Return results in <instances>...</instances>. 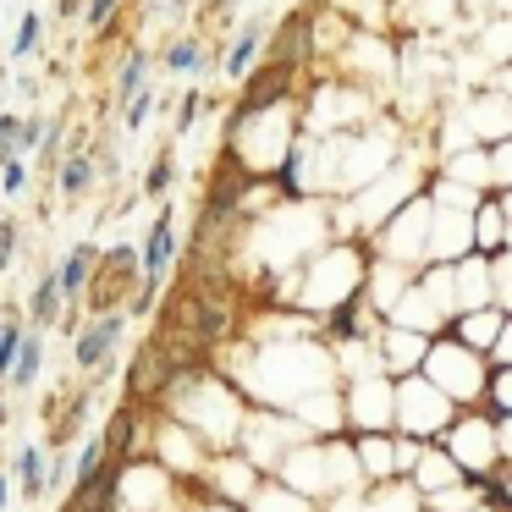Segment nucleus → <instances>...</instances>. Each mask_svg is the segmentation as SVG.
<instances>
[{
	"label": "nucleus",
	"instance_id": "1",
	"mask_svg": "<svg viewBox=\"0 0 512 512\" xmlns=\"http://www.w3.org/2000/svg\"><path fill=\"white\" fill-rule=\"evenodd\" d=\"M171 254H177V226H171V215H160V221L149 226V243H144V287H138V309L155 303V287H160V276H166Z\"/></svg>",
	"mask_w": 512,
	"mask_h": 512
},
{
	"label": "nucleus",
	"instance_id": "2",
	"mask_svg": "<svg viewBox=\"0 0 512 512\" xmlns=\"http://www.w3.org/2000/svg\"><path fill=\"white\" fill-rule=\"evenodd\" d=\"M287 83H292V67H287V61H265V67H259L254 78H248L243 105L232 111V127H237V122H248L254 111H265V105H276L281 94H287Z\"/></svg>",
	"mask_w": 512,
	"mask_h": 512
},
{
	"label": "nucleus",
	"instance_id": "3",
	"mask_svg": "<svg viewBox=\"0 0 512 512\" xmlns=\"http://www.w3.org/2000/svg\"><path fill=\"white\" fill-rule=\"evenodd\" d=\"M122 331H127L122 314H100L89 331H78V342H72V364H78V369H100L105 358H111V347L122 342Z\"/></svg>",
	"mask_w": 512,
	"mask_h": 512
},
{
	"label": "nucleus",
	"instance_id": "4",
	"mask_svg": "<svg viewBox=\"0 0 512 512\" xmlns=\"http://www.w3.org/2000/svg\"><path fill=\"white\" fill-rule=\"evenodd\" d=\"M12 474H17V490H23V501L50 496V457L39 452V446H23V452H17Z\"/></svg>",
	"mask_w": 512,
	"mask_h": 512
},
{
	"label": "nucleus",
	"instance_id": "5",
	"mask_svg": "<svg viewBox=\"0 0 512 512\" xmlns=\"http://www.w3.org/2000/svg\"><path fill=\"white\" fill-rule=\"evenodd\" d=\"M94 265H100V248H94V243H78L67 259H61V270H56V276H61V292H67V298L89 292V287H94Z\"/></svg>",
	"mask_w": 512,
	"mask_h": 512
},
{
	"label": "nucleus",
	"instance_id": "6",
	"mask_svg": "<svg viewBox=\"0 0 512 512\" xmlns=\"http://www.w3.org/2000/svg\"><path fill=\"white\" fill-rule=\"evenodd\" d=\"M61 303H67V292H61V276L56 270H45V276L34 281V325H56V314H61Z\"/></svg>",
	"mask_w": 512,
	"mask_h": 512
},
{
	"label": "nucleus",
	"instance_id": "7",
	"mask_svg": "<svg viewBox=\"0 0 512 512\" xmlns=\"http://www.w3.org/2000/svg\"><path fill=\"white\" fill-rule=\"evenodd\" d=\"M39 369H45V342H39V331H28L23 353H17V369H12V386H34Z\"/></svg>",
	"mask_w": 512,
	"mask_h": 512
},
{
	"label": "nucleus",
	"instance_id": "8",
	"mask_svg": "<svg viewBox=\"0 0 512 512\" xmlns=\"http://www.w3.org/2000/svg\"><path fill=\"white\" fill-rule=\"evenodd\" d=\"M23 342H28V331L17 320H6L0 325V380H12V369H17V353H23Z\"/></svg>",
	"mask_w": 512,
	"mask_h": 512
},
{
	"label": "nucleus",
	"instance_id": "9",
	"mask_svg": "<svg viewBox=\"0 0 512 512\" xmlns=\"http://www.w3.org/2000/svg\"><path fill=\"white\" fill-rule=\"evenodd\" d=\"M254 50H259V23H254V28H243V34H237L232 56H226V78H243V72L254 67Z\"/></svg>",
	"mask_w": 512,
	"mask_h": 512
},
{
	"label": "nucleus",
	"instance_id": "10",
	"mask_svg": "<svg viewBox=\"0 0 512 512\" xmlns=\"http://www.w3.org/2000/svg\"><path fill=\"white\" fill-rule=\"evenodd\" d=\"M89 182H94V160L89 155H72L67 166H61V193H67V199L89 193Z\"/></svg>",
	"mask_w": 512,
	"mask_h": 512
},
{
	"label": "nucleus",
	"instance_id": "11",
	"mask_svg": "<svg viewBox=\"0 0 512 512\" xmlns=\"http://www.w3.org/2000/svg\"><path fill=\"white\" fill-rule=\"evenodd\" d=\"M144 78H149V56H127L122 78H116V94H122V100H133V94H144Z\"/></svg>",
	"mask_w": 512,
	"mask_h": 512
},
{
	"label": "nucleus",
	"instance_id": "12",
	"mask_svg": "<svg viewBox=\"0 0 512 512\" xmlns=\"http://www.w3.org/2000/svg\"><path fill=\"white\" fill-rule=\"evenodd\" d=\"M17 144H23V116H0V171L17 160Z\"/></svg>",
	"mask_w": 512,
	"mask_h": 512
},
{
	"label": "nucleus",
	"instance_id": "13",
	"mask_svg": "<svg viewBox=\"0 0 512 512\" xmlns=\"http://www.w3.org/2000/svg\"><path fill=\"white\" fill-rule=\"evenodd\" d=\"M133 413H116V419H111V430H105V446H111V457H122L127 452V446H133Z\"/></svg>",
	"mask_w": 512,
	"mask_h": 512
},
{
	"label": "nucleus",
	"instance_id": "14",
	"mask_svg": "<svg viewBox=\"0 0 512 512\" xmlns=\"http://www.w3.org/2000/svg\"><path fill=\"white\" fill-rule=\"evenodd\" d=\"M166 67H171V72H199V67H204L199 45H193V39H182V45H171V50H166Z\"/></svg>",
	"mask_w": 512,
	"mask_h": 512
},
{
	"label": "nucleus",
	"instance_id": "15",
	"mask_svg": "<svg viewBox=\"0 0 512 512\" xmlns=\"http://www.w3.org/2000/svg\"><path fill=\"white\" fill-rule=\"evenodd\" d=\"M171 177H177V166H171V155H160L155 166H149V182H144V193H155V199H160V193L171 188Z\"/></svg>",
	"mask_w": 512,
	"mask_h": 512
},
{
	"label": "nucleus",
	"instance_id": "16",
	"mask_svg": "<svg viewBox=\"0 0 512 512\" xmlns=\"http://www.w3.org/2000/svg\"><path fill=\"white\" fill-rule=\"evenodd\" d=\"M34 45H39V17L28 12V17H23V28H17V45H12V56H34Z\"/></svg>",
	"mask_w": 512,
	"mask_h": 512
},
{
	"label": "nucleus",
	"instance_id": "17",
	"mask_svg": "<svg viewBox=\"0 0 512 512\" xmlns=\"http://www.w3.org/2000/svg\"><path fill=\"white\" fill-rule=\"evenodd\" d=\"M116 6H122V0H83V17H89V28H105L116 17Z\"/></svg>",
	"mask_w": 512,
	"mask_h": 512
},
{
	"label": "nucleus",
	"instance_id": "18",
	"mask_svg": "<svg viewBox=\"0 0 512 512\" xmlns=\"http://www.w3.org/2000/svg\"><path fill=\"white\" fill-rule=\"evenodd\" d=\"M28 188V166L23 160H12V166L0 171V193H23Z\"/></svg>",
	"mask_w": 512,
	"mask_h": 512
},
{
	"label": "nucleus",
	"instance_id": "19",
	"mask_svg": "<svg viewBox=\"0 0 512 512\" xmlns=\"http://www.w3.org/2000/svg\"><path fill=\"white\" fill-rule=\"evenodd\" d=\"M83 419H89V402H72V413H67V419H61V424H56V441H72Z\"/></svg>",
	"mask_w": 512,
	"mask_h": 512
},
{
	"label": "nucleus",
	"instance_id": "20",
	"mask_svg": "<svg viewBox=\"0 0 512 512\" xmlns=\"http://www.w3.org/2000/svg\"><path fill=\"white\" fill-rule=\"evenodd\" d=\"M149 111H155V94H149V89H144V94H133V100H127V127H144V116H149Z\"/></svg>",
	"mask_w": 512,
	"mask_h": 512
},
{
	"label": "nucleus",
	"instance_id": "21",
	"mask_svg": "<svg viewBox=\"0 0 512 512\" xmlns=\"http://www.w3.org/2000/svg\"><path fill=\"white\" fill-rule=\"evenodd\" d=\"M199 111H204V94H182V105H177V127H182V133L199 122Z\"/></svg>",
	"mask_w": 512,
	"mask_h": 512
},
{
	"label": "nucleus",
	"instance_id": "22",
	"mask_svg": "<svg viewBox=\"0 0 512 512\" xmlns=\"http://www.w3.org/2000/svg\"><path fill=\"white\" fill-rule=\"evenodd\" d=\"M12 254H17V226H12V221H0V270L12 265Z\"/></svg>",
	"mask_w": 512,
	"mask_h": 512
},
{
	"label": "nucleus",
	"instance_id": "23",
	"mask_svg": "<svg viewBox=\"0 0 512 512\" xmlns=\"http://www.w3.org/2000/svg\"><path fill=\"white\" fill-rule=\"evenodd\" d=\"M331 336H358V320H353V303H347V309H336V320H331Z\"/></svg>",
	"mask_w": 512,
	"mask_h": 512
},
{
	"label": "nucleus",
	"instance_id": "24",
	"mask_svg": "<svg viewBox=\"0 0 512 512\" xmlns=\"http://www.w3.org/2000/svg\"><path fill=\"white\" fill-rule=\"evenodd\" d=\"M12 479H17V474H6V468H0V507L12 501Z\"/></svg>",
	"mask_w": 512,
	"mask_h": 512
},
{
	"label": "nucleus",
	"instance_id": "25",
	"mask_svg": "<svg viewBox=\"0 0 512 512\" xmlns=\"http://www.w3.org/2000/svg\"><path fill=\"white\" fill-rule=\"evenodd\" d=\"M215 6H232V0H215Z\"/></svg>",
	"mask_w": 512,
	"mask_h": 512
},
{
	"label": "nucleus",
	"instance_id": "26",
	"mask_svg": "<svg viewBox=\"0 0 512 512\" xmlns=\"http://www.w3.org/2000/svg\"><path fill=\"white\" fill-rule=\"evenodd\" d=\"M0 325H6V320H0Z\"/></svg>",
	"mask_w": 512,
	"mask_h": 512
}]
</instances>
